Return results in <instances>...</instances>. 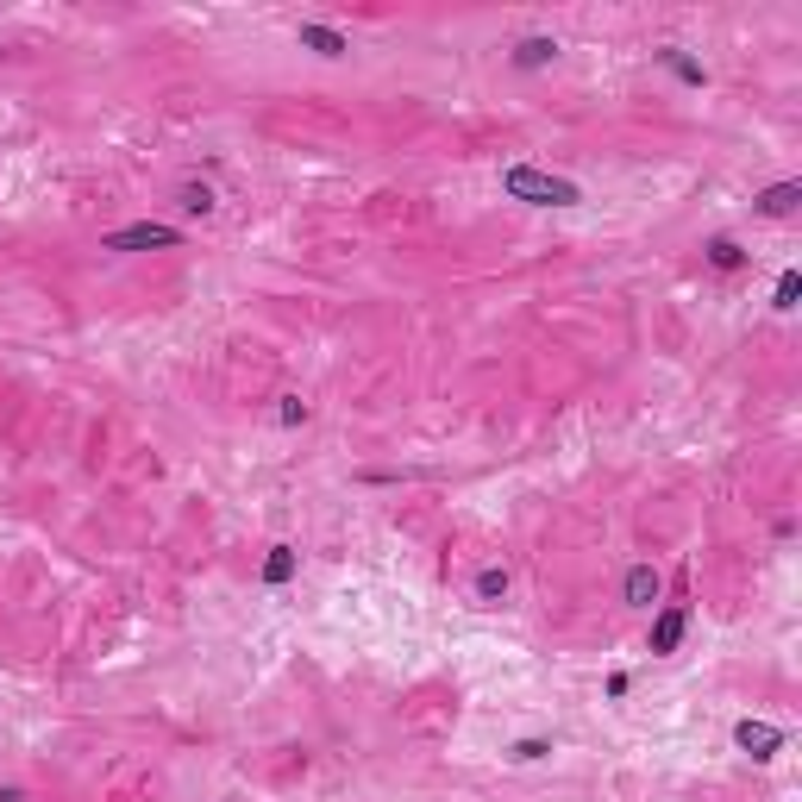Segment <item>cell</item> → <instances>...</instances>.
I'll return each mask as SVG.
<instances>
[{"mask_svg": "<svg viewBox=\"0 0 802 802\" xmlns=\"http://www.w3.org/2000/svg\"><path fill=\"white\" fill-rule=\"evenodd\" d=\"M502 188H508L514 201H527V207H577V201H583L577 182L546 176V170H533V163H514V170H502Z\"/></svg>", "mask_w": 802, "mask_h": 802, "instance_id": "6da1fadb", "label": "cell"}, {"mask_svg": "<svg viewBox=\"0 0 802 802\" xmlns=\"http://www.w3.org/2000/svg\"><path fill=\"white\" fill-rule=\"evenodd\" d=\"M658 596H665V571H658V564H627V577H621V602H627V608H640V615H652Z\"/></svg>", "mask_w": 802, "mask_h": 802, "instance_id": "7a4b0ae2", "label": "cell"}, {"mask_svg": "<svg viewBox=\"0 0 802 802\" xmlns=\"http://www.w3.org/2000/svg\"><path fill=\"white\" fill-rule=\"evenodd\" d=\"M734 746H740V752H752L759 765H771L777 752L790 746V734H784V727H771V721H734Z\"/></svg>", "mask_w": 802, "mask_h": 802, "instance_id": "3957f363", "label": "cell"}, {"mask_svg": "<svg viewBox=\"0 0 802 802\" xmlns=\"http://www.w3.org/2000/svg\"><path fill=\"white\" fill-rule=\"evenodd\" d=\"M683 627H690V602H665V608H658V621H652V633H646V646L658 658H671L683 646Z\"/></svg>", "mask_w": 802, "mask_h": 802, "instance_id": "277c9868", "label": "cell"}, {"mask_svg": "<svg viewBox=\"0 0 802 802\" xmlns=\"http://www.w3.org/2000/svg\"><path fill=\"white\" fill-rule=\"evenodd\" d=\"M295 44H301V51H314V57H345V51H351V38H345L339 26H326V19H301V26H295Z\"/></svg>", "mask_w": 802, "mask_h": 802, "instance_id": "5b68a950", "label": "cell"}, {"mask_svg": "<svg viewBox=\"0 0 802 802\" xmlns=\"http://www.w3.org/2000/svg\"><path fill=\"white\" fill-rule=\"evenodd\" d=\"M508 596H514V571H508V564H483V571L470 577V602H477V608H502Z\"/></svg>", "mask_w": 802, "mask_h": 802, "instance_id": "8992f818", "label": "cell"}, {"mask_svg": "<svg viewBox=\"0 0 802 802\" xmlns=\"http://www.w3.org/2000/svg\"><path fill=\"white\" fill-rule=\"evenodd\" d=\"M145 245H182V232L176 226H151V220H138V226H126V232H113L107 239V251H145Z\"/></svg>", "mask_w": 802, "mask_h": 802, "instance_id": "52a82bcc", "label": "cell"}, {"mask_svg": "<svg viewBox=\"0 0 802 802\" xmlns=\"http://www.w3.org/2000/svg\"><path fill=\"white\" fill-rule=\"evenodd\" d=\"M558 51H564V44H558L552 32H527L521 44H514V69H527V76H533V69H552Z\"/></svg>", "mask_w": 802, "mask_h": 802, "instance_id": "ba28073f", "label": "cell"}, {"mask_svg": "<svg viewBox=\"0 0 802 802\" xmlns=\"http://www.w3.org/2000/svg\"><path fill=\"white\" fill-rule=\"evenodd\" d=\"M796 201H802V182L790 176V182H771V188H765V195L752 201V207H759L765 220H790V214H796Z\"/></svg>", "mask_w": 802, "mask_h": 802, "instance_id": "9c48e42d", "label": "cell"}, {"mask_svg": "<svg viewBox=\"0 0 802 802\" xmlns=\"http://www.w3.org/2000/svg\"><path fill=\"white\" fill-rule=\"evenodd\" d=\"M702 257H709V270H721V276L746 270V245H740V239H727V232H715V239L702 245Z\"/></svg>", "mask_w": 802, "mask_h": 802, "instance_id": "30bf717a", "label": "cell"}, {"mask_svg": "<svg viewBox=\"0 0 802 802\" xmlns=\"http://www.w3.org/2000/svg\"><path fill=\"white\" fill-rule=\"evenodd\" d=\"M176 207H182V214H195V220H207V214L220 207V195H214L207 182H195V176H188V182L176 188Z\"/></svg>", "mask_w": 802, "mask_h": 802, "instance_id": "8fae6325", "label": "cell"}, {"mask_svg": "<svg viewBox=\"0 0 802 802\" xmlns=\"http://www.w3.org/2000/svg\"><path fill=\"white\" fill-rule=\"evenodd\" d=\"M658 63H665L677 82H690V88H702V82H709V69H702L696 57H683V44H665V51H658Z\"/></svg>", "mask_w": 802, "mask_h": 802, "instance_id": "7c38bea8", "label": "cell"}, {"mask_svg": "<svg viewBox=\"0 0 802 802\" xmlns=\"http://www.w3.org/2000/svg\"><path fill=\"white\" fill-rule=\"evenodd\" d=\"M546 752H552V740H546V734H527V740H514V746H508V765H539Z\"/></svg>", "mask_w": 802, "mask_h": 802, "instance_id": "4fadbf2b", "label": "cell"}, {"mask_svg": "<svg viewBox=\"0 0 802 802\" xmlns=\"http://www.w3.org/2000/svg\"><path fill=\"white\" fill-rule=\"evenodd\" d=\"M796 295H802V276H796V270H784V276H777L771 308H777V314H796Z\"/></svg>", "mask_w": 802, "mask_h": 802, "instance_id": "5bb4252c", "label": "cell"}, {"mask_svg": "<svg viewBox=\"0 0 802 802\" xmlns=\"http://www.w3.org/2000/svg\"><path fill=\"white\" fill-rule=\"evenodd\" d=\"M295 577V546H276V558L264 564V583H289Z\"/></svg>", "mask_w": 802, "mask_h": 802, "instance_id": "9a60e30c", "label": "cell"}, {"mask_svg": "<svg viewBox=\"0 0 802 802\" xmlns=\"http://www.w3.org/2000/svg\"><path fill=\"white\" fill-rule=\"evenodd\" d=\"M276 420H282V427H308V401H301V395H282Z\"/></svg>", "mask_w": 802, "mask_h": 802, "instance_id": "2e32d148", "label": "cell"}, {"mask_svg": "<svg viewBox=\"0 0 802 802\" xmlns=\"http://www.w3.org/2000/svg\"><path fill=\"white\" fill-rule=\"evenodd\" d=\"M0 802H32V790L26 784H0Z\"/></svg>", "mask_w": 802, "mask_h": 802, "instance_id": "e0dca14e", "label": "cell"}]
</instances>
